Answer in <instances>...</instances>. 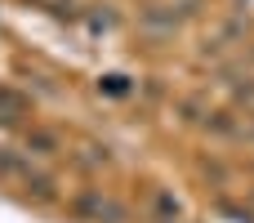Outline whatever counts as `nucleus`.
<instances>
[{"instance_id": "obj_1", "label": "nucleus", "mask_w": 254, "mask_h": 223, "mask_svg": "<svg viewBox=\"0 0 254 223\" xmlns=\"http://www.w3.org/2000/svg\"><path fill=\"white\" fill-rule=\"evenodd\" d=\"M27 116V98L18 89H0V121H18Z\"/></svg>"}, {"instance_id": "obj_2", "label": "nucleus", "mask_w": 254, "mask_h": 223, "mask_svg": "<svg viewBox=\"0 0 254 223\" xmlns=\"http://www.w3.org/2000/svg\"><path fill=\"white\" fill-rule=\"evenodd\" d=\"M27 148H36L40 156H49V152H54V134H40V130H36V134L27 139Z\"/></svg>"}]
</instances>
